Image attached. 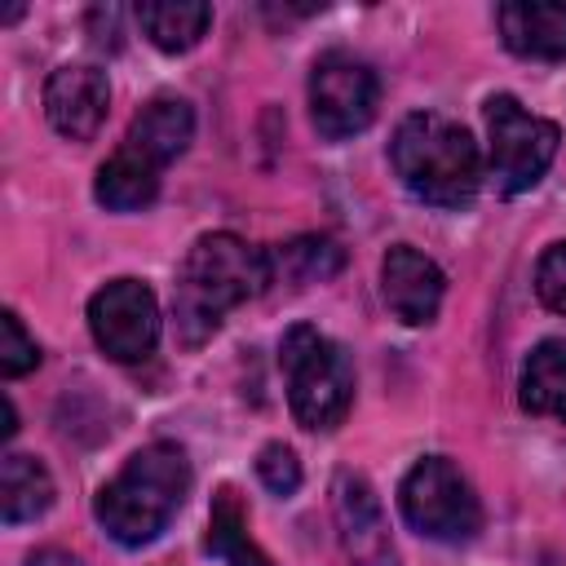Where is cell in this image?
<instances>
[{"label":"cell","mask_w":566,"mask_h":566,"mask_svg":"<svg viewBox=\"0 0 566 566\" xmlns=\"http://www.w3.org/2000/svg\"><path fill=\"white\" fill-rule=\"evenodd\" d=\"M208 22H212V9L203 0H142L137 4V27L164 53L195 49L203 40Z\"/></svg>","instance_id":"2e32d148"},{"label":"cell","mask_w":566,"mask_h":566,"mask_svg":"<svg viewBox=\"0 0 566 566\" xmlns=\"http://www.w3.org/2000/svg\"><path fill=\"white\" fill-rule=\"evenodd\" d=\"M256 478L265 482V491H274V495L287 500V495L301 486V460L292 455V447H283V442H265L261 455H256Z\"/></svg>","instance_id":"44dd1931"},{"label":"cell","mask_w":566,"mask_h":566,"mask_svg":"<svg viewBox=\"0 0 566 566\" xmlns=\"http://www.w3.org/2000/svg\"><path fill=\"white\" fill-rule=\"evenodd\" d=\"M190 491V460L177 442H150L124 460V469L97 491L93 513L102 531L124 544L142 548L168 531L181 500Z\"/></svg>","instance_id":"7a4b0ae2"},{"label":"cell","mask_w":566,"mask_h":566,"mask_svg":"<svg viewBox=\"0 0 566 566\" xmlns=\"http://www.w3.org/2000/svg\"><path fill=\"white\" fill-rule=\"evenodd\" d=\"M398 509L416 535L438 544H464L482 531V504L469 478L447 455H424L407 469L398 486Z\"/></svg>","instance_id":"5b68a950"},{"label":"cell","mask_w":566,"mask_h":566,"mask_svg":"<svg viewBox=\"0 0 566 566\" xmlns=\"http://www.w3.org/2000/svg\"><path fill=\"white\" fill-rule=\"evenodd\" d=\"M190 137H195V111L181 97H155L128 124V146L142 150L146 159H155L159 168H168L177 155H186Z\"/></svg>","instance_id":"4fadbf2b"},{"label":"cell","mask_w":566,"mask_h":566,"mask_svg":"<svg viewBox=\"0 0 566 566\" xmlns=\"http://www.w3.org/2000/svg\"><path fill=\"white\" fill-rule=\"evenodd\" d=\"M332 495H336L332 504H336V526H340V544H345L349 562L354 566H398V553H394L380 500L367 486V478L340 473Z\"/></svg>","instance_id":"8fae6325"},{"label":"cell","mask_w":566,"mask_h":566,"mask_svg":"<svg viewBox=\"0 0 566 566\" xmlns=\"http://www.w3.org/2000/svg\"><path fill=\"white\" fill-rule=\"evenodd\" d=\"M380 292H385V305L394 310L398 323L424 327V323L438 318L447 279H442L438 261H429L411 243H394L385 252V261H380Z\"/></svg>","instance_id":"30bf717a"},{"label":"cell","mask_w":566,"mask_h":566,"mask_svg":"<svg viewBox=\"0 0 566 566\" xmlns=\"http://www.w3.org/2000/svg\"><path fill=\"white\" fill-rule=\"evenodd\" d=\"M270 279H274V265L261 248L226 230L199 234L186 248L172 283V318H177L181 345H203L221 327V318L234 305L265 292Z\"/></svg>","instance_id":"6da1fadb"},{"label":"cell","mask_w":566,"mask_h":566,"mask_svg":"<svg viewBox=\"0 0 566 566\" xmlns=\"http://www.w3.org/2000/svg\"><path fill=\"white\" fill-rule=\"evenodd\" d=\"M398 181L433 208H464L482 186V155L464 124L438 111H411L389 142Z\"/></svg>","instance_id":"3957f363"},{"label":"cell","mask_w":566,"mask_h":566,"mask_svg":"<svg viewBox=\"0 0 566 566\" xmlns=\"http://www.w3.org/2000/svg\"><path fill=\"white\" fill-rule=\"evenodd\" d=\"M27 566H80L71 553H57V548H40V553H31V562Z\"/></svg>","instance_id":"603a6c76"},{"label":"cell","mask_w":566,"mask_h":566,"mask_svg":"<svg viewBox=\"0 0 566 566\" xmlns=\"http://www.w3.org/2000/svg\"><path fill=\"white\" fill-rule=\"evenodd\" d=\"M522 407L544 420L566 424V340L548 336L539 340L522 363Z\"/></svg>","instance_id":"9a60e30c"},{"label":"cell","mask_w":566,"mask_h":566,"mask_svg":"<svg viewBox=\"0 0 566 566\" xmlns=\"http://www.w3.org/2000/svg\"><path fill=\"white\" fill-rule=\"evenodd\" d=\"M35 363H40V345L27 336L22 318H18L13 310H4V314H0V371H4L9 380H18V376H27Z\"/></svg>","instance_id":"ffe728a7"},{"label":"cell","mask_w":566,"mask_h":566,"mask_svg":"<svg viewBox=\"0 0 566 566\" xmlns=\"http://www.w3.org/2000/svg\"><path fill=\"white\" fill-rule=\"evenodd\" d=\"M159 164L146 159L142 150H133L128 142L97 168V181H93V195L102 208L111 212H137V208H150L155 195H159Z\"/></svg>","instance_id":"5bb4252c"},{"label":"cell","mask_w":566,"mask_h":566,"mask_svg":"<svg viewBox=\"0 0 566 566\" xmlns=\"http://www.w3.org/2000/svg\"><path fill=\"white\" fill-rule=\"evenodd\" d=\"M500 35L509 53L531 62H562L566 57V4L562 0H509L495 9Z\"/></svg>","instance_id":"7c38bea8"},{"label":"cell","mask_w":566,"mask_h":566,"mask_svg":"<svg viewBox=\"0 0 566 566\" xmlns=\"http://www.w3.org/2000/svg\"><path fill=\"white\" fill-rule=\"evenodd\" d=\"M535 292H539V301L553 314L566 318V239L553 243V248H544V256L535 265Z\"/></svg>","instance_id":"7402d4cb"},{"label":"cell","mask_w":566,"mask_h":566,"mask_svg":"<svg viewBox=\"0 0 566 566\" xmlns=\"http://www.w3.org/2000/svg\"><path fill=\"white\" fill-rule=\"evenodd\" d=\"M279 265H287L292 279L314 283V279H327V274L340 270V248H336L332 239H314V234H305V239H292V243L279 252Z\"/></svg>","instance_id":"d6986e66"},{"label":"cell","mask_w":566,"mask_h":566,"mask_svg":"<svg viewBox=\"0 0 566 566\" xmlns=\"http://www.w3.org/2000/svg\"><path fill=\"white\" fill-rule=\"evenodd\" d=\"M53 504V478L35 455L9 451L0 464V522L18 526V522H35L44 509Z\"/></svg>","instance_id":"e0dca14e"},{"label":"cell","mask_w":566,"mask_h":566,"mask_svg":"<svg viewBox=\"0 0 566 566\" xmlns=\"http://www.w3.org/2000/svg\"><path fill=\"white\" fill-rule=\"evenodd\" d=\"M106 111H111L106 71H97L88 62H71V66H57L49 75V84H44V115H49V124L62 137L88 142L106 124Z\"/></svg>","instance_id":"9c48e42d"},{"label":"cell","mask_w":566,"mask_h":566,"mask_svg":"<svg viewBox=\"0 0 566 566\" xmlns=\"http://www.w3.org/2000/svg\"><path fill=\"white\" fill-rule=\"evenodd\" d=\"M279 367L301 429H336L345 420L354 402V367L336 340H327L310 323H296L283 332Z\"/></svg>","instance_id":"277c9868"},{"label":"cell","mask_w":566,"mask_h":566,"mask_svg":"<svg viewBox=\"0 0 566 566\" xmlns=\"http://www.w3.org/2000/svg\"><path fill=\"white\" fill-rule=\"evenodd\" d=\"M203 548H208L221 566H270V557L252 544L243 504H239V495H234L230 486H221V491L212 495V522H208Z\"/></svg>","instance_id":"ac0fdd59"},{"label":"cell","mask_w":566,"mask_h":566,"mask_svg":"<svg viewBox=\"0 0 566 566\" xmlns=\"http://www.w3.org/2000/svg\"><path fill=\"white\" fill-rule=\"evenodd\" d=\"M88 332L115 363H142L159 340V301L142 279H111L88 301Z\"/></svg>","instance_id":"ba28073f"},{"label":"cell","mask_w":566,"mask_h":566,"mask_svg":"<svg viewBox=\"0 0 566 566\" xmlns=\"http://www.w3.org/2000/svg\"><path fill=\"white\" fill-rule=\"evenodd\" d=\"M486 137H491V177L500 195L531 190L548 172L562 142L557 124L531 115L513 93L486 97Z\"/></svg>","instance_id":"8992f818"},{"label":"cell","mask_w":566,"mask_h":566,"mask_svg":"<svg viewBox=\"0 0 566 566\" xmlns=\"http://www.w3.org/2000/svg\"><path fill=\"white\" fill-rule=\"evenodd\" d=\"M380 106V80L376 71L345 53V49H327L314 71H310V119L318 128V137L327 142H345L354 133H363L376 119Z\"/></svg>","instance_id":"52a82bcc"}]
</instances>
